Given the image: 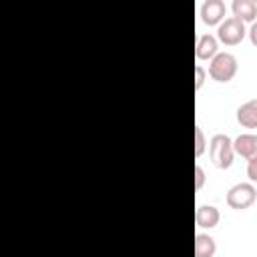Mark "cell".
I'll return each mask as SVG.
<instances>
[{
	"mask_svg": "<svg viewBox=\"0 0 257 257\" xmlns=\"http://www.w3.org/2000/svg\"><path fill=\"white\" fill-rule=\"evenodd\" d=\"M209 157L217 169H229L235 159V149H233L231 137L223 135V133L213 135L209 141Z\"/></svg>",
	"mask_w": 257,
	"mask_h": 257,
	"instance_id": "6da1fadb",
	"label": "cell"
},
{
	"mask_svg": "<svg viewBox=\"0 0 257 257\" xmlns=\"http://www.w3.org/2000/svg\"><path fill=\"white\" fill-rule=\"evenodd\" d=\"M237 74V58L231 52H217L209 62V76L217 82H229Z\"/></svg>",
	"mask_w": 257,
	"mask_h": 257,
	"instance_id": "7a4b0ae2",
	"label": "cell"
},
{
	"mask_svg": "<svg viewBox=\"0 0 257 257\" xmlns=\"http://www.w3.org/2000/svg\"><path fill=\"white\" fill-rule=\"evenodd\" d=\"M225 201L231 209H237V211L249 209L257 201V189L253 183H237L227 191Z\"/></svg>",
	"mask_w": 257,
	"mask_h": 257,
	"instance_id": "3957f363",
	"label": "cell"
},
{
	"mask_svg": "<svg viewBox=\"0 0 257 257\" xmlns=\"http://www.w3.org/2000/svg\"><path fill=\"white\" fill-rule=\"evenodd\" d=\"M247 34V28H245V22L235 18V16H229L225 18L219 26H217V40L223 42L225 46H235L239 44Z\"/></svg>",
	"mask_w": 257,
	"mask_h": 257,
	"instance_id": "277c9868",
	"label": "cell"
},
{
	"mask_svg": "<svg viewBox=\"0 0 257 257\" xmlns=\"http://www.w3.org/2000/svg\"><path fill=\"white\" fill-rule=\"evenodd\" d=\"M201 20L205 22V24H209V26H219L223 20H225V12H227V8H225V2L223 0H205L203 4H201Z\"/></svg>",
	"mask_w": 257,
	"mask_h": 257,
	"instance_id": "5b68a950",
	"label": "cell"
},
{
	"mask_svg": "<svg viewBox=\"0 0 257 257\" xmlns=\"http://www.w3.org/2000/svg\"><path fill=\"white\" fill-rule=\"evenodd\" d=\"M233 149H235V155H239L247 161L257 159V135H253V133L239 135L233 141Z\"/></svg>",
	"mask_w": 257,
	"mask_h": 257,
	"instance_id": "8992f818",
	"label": "cell"
},
{
	"mask_svg": "<svg viewBox=\"0 0 257 257\" xmlns=\"http://www.w3.org/2000/svg\"><path fill=\"white\" fill-rule=\"evenodd\" d=\"M219 52V40L213 34H201L197 38V46H195V54L199 60H211L215 54Z\"/></svg>",
	"mask_w": 257,
	"mask_h": 257,
	"instance_id": "52a82bcc",
	"label": "cell"
},
{
	"mask_svg": "<svg viewBox=\"0 0 257 257\" xmlns=\"http://www.w3.org/2000/svg\"><path fill=\"white\" fill-rule=\"evenodd\" d=\"M219 219H221V213L213 205H199L197 211H195V223L201 229H213V227H217Z\"/></svg>",
	"mask_w": 257,
	"mask_h": 257,
	"instance_id": "ba28073f",
	"label": "cell"
},
{
	"mask_svg": "<svg viewBox=\"0 0 257 257\" xmlns=\"http://www.w3.org/2000/svg\"><path fill=\"white\" fill-rule=\"evenodd\" d=\"M237 122L243 128H257V98H251L237 108Z\"/></svg>",
	"mask_w": 257,
	"mask_h": 257,
	"instance_id": "9c48e42d",
	"label": "cell"
},
{
	"mask_svg": "<svg viewBox=\"0 0 257 257\" xmlns=\"http://www.w3.org/2000/svg\"><path fill=\"white\" fill-rule=\"evenodd\" d=\"M231 10H233V16L243 22H255V18H257V2L255 0H233Z\"/></svg>",
	"mask_w": 257,
	"mask_h": 257,
	"instance_id": "30bf717a",
	"label": "cell"
},
{
	"mask_svg": "<svg viewBox=\"0 0 257 257\" xmlns=\"http://www.w3.org/2000/svg\"><path fill=\"white\" fill-rule=\"evenodd\" d=\"M217 251V243L211 235L197 233L195 235V257H213Z\"/></svg>",
	"mask_w": 257,
	"mask_h": 257,
	"instance_id": "8fae6325",
	"label": "cell"
},
{
	"mask_svg": "<svg viewBox=\"0 0 257 257\" xmlns=\"http://www.w3.org/2000/svg\"><path fill=\"white\" fill-rule=\"evenodd\" d=\"M207 149V141H205V133L201 126H195V157L199 159Z\"/></svg>",
	"mask_w": 257,
	"mask_h": 257,
	"instance_id": "7c38bea8",
	"label": "cell"
},
{
	"mask_svg": "<svg viewBox=\"0 0 257 257\" xmlns=\"http://www.w3.org/2000/svg\"><path fill=\"white\" fill-rule=\"evenodd\" d=\"M205 76H207V70L201 64H197L195 66V90H201V86L205 84Z\"/></svg>",
	"mask_w": 257,
	"mask_h": 257,
	"instance_id": "4fadbf2b",
	"label": "cell"
},
{
	"mask_svg": "<svg viewBox=\"0 0 257 257\" xmlns=\"http://www.w3.org/2000/svg\"><path fill=\"white\" fill-rule=\"evenodd\" d=\"M203 185H205V171L201 165H195V189L201 191Z\"/></svg>",
	"mask_w": 257,
	"mask_h": 257,
	"instance_id": "5bb4252c",
	"label": "cell"
},
{
	"mask_svg": "<svg viewBox=\"0 0 257 257\" xmlns=\"http://www.w3.org/2000/svg\"><path fill=\"white\" fill-rule=\"evenodd\" d=\"M247 177L251 183H257V159L247 161Z\"/></svg>",
	"mask_w": 257,
	"mask_h": 257,
	"instance_id": "9a60e30c",
	"label": "cell"
},
{
	"mask_svg": "<svg viewBox=\"0 0 257 257\" xmlns=\"http://www.w3.org/2000/svg\"><path fill=\"white\" fill-rule=\"evenodd\" d=\"M247 34H249L251 44H253V46H257V20H255V22H251V28L247 30Z\"/></svg>",
	"mask_w": 257,
	"mask_h": 257,
	"instance_id": "2e32d148",
	"label": "cell"
}]
</instances>
